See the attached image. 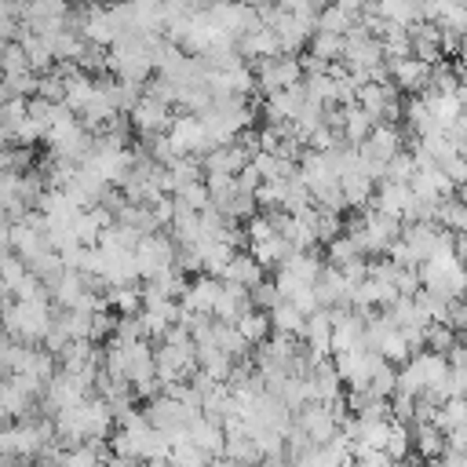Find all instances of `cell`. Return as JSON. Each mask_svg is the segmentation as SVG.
Returning a JSON list of instances; mask_svg holds the SVG:
<instances>
[{"label":"cell","mask_w":467,"mask_h":467,"mask_svg":"<svg viewBox=\"0 0 467 467\" xmlns=\"http://www.w3.org/2000/svg\"><path fill=\"white\" fill-rule=\"evenodd\" d=\"M427 73H431V66L420 58H394V77L401 88H420L427 80Z\"/></svg>","instance_id":"cell-1"},{"label":"cell","mask_w":467,"mask_h":467,"mask_svg":"<svg viewBox=\"0 0 467 467\" xmlns=\"http://www.w3.org/2000/svg\"><path fill=\"white\" fill-rule=\"evenodd\" d=\"M270 317H274V325H277L281 332H303V325H306V321H303V314H299L292 303H285V299L274 306V314H270Z\"/></svg>","instance_id":"cell-2"}]
</instances>
